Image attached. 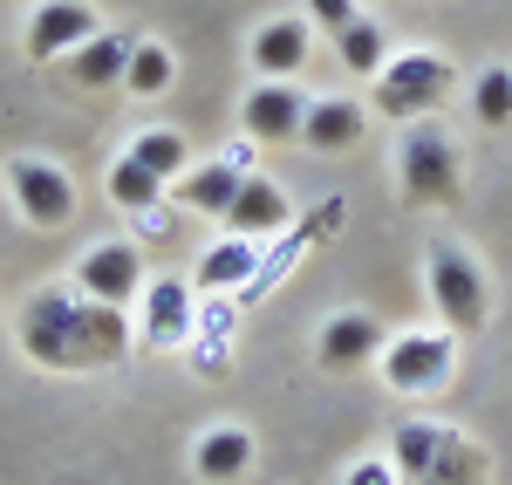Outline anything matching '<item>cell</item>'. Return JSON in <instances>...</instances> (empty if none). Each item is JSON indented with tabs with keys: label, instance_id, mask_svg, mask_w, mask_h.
<instances>
[{
	"label": "cell",
	"instance_id": "obj_15",
	"mask_svg": "<svg viewBox=\"0 0 512 485\" xmlns=\"http://www.w3.org/2000/svg\"><path fill=\"white\" fill-rule=\"evenodd\" d=\"M362 130H369V110L349 103V96H315L308 103V123H301V144L308 151H349L362 144Z\"/></svg>",
	"mask_w": 512,
	"mask_h": 485
},
{
	"label": "cell",
	"instance_id": "obj_3",
	"mask_svg": "<svg viewBox=\"0 0 512 485\" xmlns=\"http://www.w3.org/2000/svg\"><path fill=\"white\" fill-rule=\"evenodd\" d=\"M424 281H431L437 322L451 328L458 342L485 328V315H492V287H485L478 260H472V253H465L458 240H437V246H431V260H424Z\"/></svg>",
	"mask_w": 512,
	"mask_h": 485
},
{
	"label": "cell",
	"instance_id": "obj_28",
	"mask_svg": "<svg viewBox=\"0 0 512 485\" xmlns=\"http://www.w3.org/2000/svg\"><path fill=\"white\" fill-rule=\"evenodd\" d=\"M417 485H437V479H417Z\"/></svg>",
	"mask_w": 512,
	"mask_h": 485
},
{
	"label": "cell",
	"instance_id": "obj_1",
	"mask_svg": "<svg viewBox=\"0 0 512 485\" xmlns=\"http://www.w3.org/2000/svg\"><path fill=\"white\" fill-rule=\"evenodd\" d=\"M21 349H28V363L55 369V376H69V369H110L130 356V315L103 308V301H82L76 287L69 294L48 287V294H35L21 308Z\"/></svg>",
	"mask_w": 512,
	"mask_h": 485
},
{
	"label": "cell",
	"instance_id": "obj_23",
	"mask_svg": "<svg viewBox=\"0 0 512 485\" xmlns=\"http://www.w3.org/2000/svg\"><path fill=\"white\" fill-rule=\"evenodd\" d=\"M110 205H123V212H158L164 178H151L144 164H130V158H117L110 164Z\"/></svg>",
	"mask_w": 512,
	"mask_h": 485
},
{
	"label": "cell",
	"instance_id": "obj_9",
	"mask_svg": "<svg viewBox=\"0 0 512 485\" xmlns=\"http://www.w3.org/2000/svg\"><path fill=\"white\" fill-rule=\"evenodd\" d=\"M96 28H103V21H96L89 0H41L35 21H28V62H62V55H76Z\"/></svg>",
	"mask_w": 512,
	"mask_h": 485
},
{
	"label": "cell",
	"instance_id": "obj_26",
	"mask_svg": "<svg viewBox=\"0 0 512 485\" xmlns=\"http://www.w3.org/2000/svg\"><path fill=\"white\" fill-rule=\"evenodd\" d=\"M308 21L328 28V35H342L349 21H362V7H355V0H308Z\"/></svg>",
	"mask_w": 512,
	"mask_h": 485
},
{
	"label": "cell",
	"instance_id": "obj_10",
	"mask_svg": "<svg viewBox=\"0 0 512 485\" xmlns=\"http://www.w3.org/2000/svg\"><path fill=\"white\" fill-rule=\"evenodd\" d=\"M315 356H321V369L369 363V356H383V322H376V315H362V308H342V315H328V322H321Z\"/></svg>",
	"mask_w": 512,
	"mask_h": 485
},
{
	"label": "cell",
	"instance_id": "obj_17",
	"mask_svg": "<svg viewBox=\"0 0 512 485\" xmlns=\"http://www.w3.org/2000/svg\"><path fill=\"white\" fill-rule=\"evenodd\" d=\"M239 158H219V164H192L185 178H178V205H192V212H205V219H226V205H233L239 192Z\"/></svg>",
	"mask_w": 512,
	"mask_h": 485
},
{
	"label": "cell",
	"instance_id": "obj_11",
	"mask_svg": "<svg viewBox=\"0 0 512 485\" xmlns=\"http://www.w3.org/2000/svg\"><path fill=\"white\" fill-rule=\"evenodd\" d=\"M294 212H287V192H280L274 178H239V192H233V205H226V233L233 240H267V233H280Z\"/></svg>",
	"mask_w": 512,
	"mask_h": 485
},
{
	"label": "cell",
	"instance_id": "obj_2",
	"mask_svg": "<svg viewBox=\"0 0 512 485\" xmlns=\"http://www.w3.org/2000/svg\"><path fill=\"white\" fill-rule=\"evenodd\" d=\"M396 185L410 205H458L465 199V151L451 130H437L431 117H417L396 144Z\"/></svg>",
	"mask_w": 512,
	"mask_h": 485
},
{
	"label": "cell",
	"instance_id": "obj_5",
	"mask_svg": "<svg viewBox=\"0 0 512 485\" xmlns=\"http://www.w3.org/2000/svg\"><path fill=\"white\" fill-rule=\"evenodd\" d=\"M383 383L403 390V397H431L451 383V363H458V335L451 328H424V335H396L383 342Z\"/></svg>",
	"mask_w": 512,
	"mask_h": 485
},
{
	"label": "cell",
	"instance_id": "obj_7",
	"mask_svg": "<svg viewBox=\"0 0 512 485\" xmlns=\"http://www.w3.org/2000/svg\"><path fill=\"white\" fill-rule=\"evenodd\" d=\"M144 287V253L130 240H103L76 260V294L103 301V308H130V294Z\"/></svg>",
	"mask_w": 512,
	"mask_h": 485
},
{
	"label": "cell",
	"instance_id": "obj_21",
	"mask_svg": "<svg viewBox=\"0 0 512 485\" xmlns=\"http://www.w3.org/2000/svg\"><path fill=\"white\" fill-rule=\"evenodd\" d=\"M485 451L472 445V438H458V431H444V445H437V465L424 472V479H437V485H485Z\"/></svg>",
	"mask_w": 512,
	"mask_h": 485
},
{
	"label": "cell",
	"instance_id": "obj_20",
	"mask_svg": "<svg viewBox=\"0 0 512 485\" xmlns=\"http://www.w3.org/2000/svg\"><path fill=\"white\" fill-rule=\"evenodd\" d=\"M335 55H342V69H349V76H376V69L390 62V41H383V28L362 14V21H349V28L335 35Z\"/></svg>",
	"mask_w": 512,
	"mask_h": 485
},
{
	"label": "cell",
	"instance_id": "obj_12",
	"mask_svg": "<svg viewBox=\"0 0 512 485\" xmlns=\"http://www.w3.org/2000/svg\"><path fill=\"white\" fill-rule=\"evenodd\" d=\"M308 48H315V28L308 21H294V14H280V21H267L260 35H253V69H260V82H294L301 76V62H308Z\"/></svg>",
	"mask_w": 512,
	"mask_h": 485
},
{
	"label": "cell",
	"instance_id": "obj_27",
	"mask_svg": "<svg viewBox=\"0 0 512 485\" xmlns=\"http://www.w3.org/2000/svg\"><path fill=\"white\" fill-rule=\"evenodd\" d=\"M349 485H403V479H396L390 458H355V465H349Z\"/></svg>",
	"mask_w": 512,
	"mask_h": 485
},
{
	"label": "cell",
	"instance_id": "obj_4",
	"mask_svg": "<svg viewBox=\"0 0 512 485\" xmlns=\"http://www.w3.org/2000/svg\"><path fill=\"white\" fill-rule=\"evenodd\" d=\"M369 82H376V110H383V117L417 123V117H431L437 103L451 96L458 69H451L437 48H403V55H390Z\"/></svg>",
	"mask_w": 512,
	"mask_h": 485
},
{
	"label": "cell",
	"instance_id": "obj_14",
	"mask_svg": "<svg viewBox=\"0 0 512 485\" xmlns=\"http://www.w3.org/2000/svg\"><path fill=\"white\" fill-rule=\"evenodd\" d=\"M192 472L205 485L246 479V472H253V431H246V424H212V431L198 438V451H192Z\"/></svg>",
	"mask_w": 512,
	"mask_h": 485
},
{
	"label": "cell",
	"instance_id": "obj_19",
	"mask_svg": "<svg viewBox=\"0 0 512 485\" xmlns=\"http://www.w3.org/2000/svg\"><path fill=\"white\" fill-rule=\"evenodd\" d=\"M437 445H444V431H437V424H424V417L396 424V431H390V465H396V479L417 485V479L437 465Z\"/></svg>",
	"mask_w": 512,
	"mask_h": 485
},
{
	"label": "cell",
	"instance_id": "obj_18",
	"mask_svg": "<svg viewBox=\"0 0 512 485\" xmlns=\"http://www.w3.org/2000/svg\"><path fill=\"white\" fill-rule=\"evenodd\" d=\"M123 158L144 164L151 178H164V185H178L185 164H192V151H185V130H137V137L123 144Z\"/></svg>",
	"mask_w": 512,
	"mask_h": 485
},
{
	"label": "cell",
	"instance_id": "obj_16",
	"mask_svg": "<svg viewBox=\"0 0 512 485\" xmlns=\"http://www.w3.org/2000/svg\"><path fill=\"white\" fill-rule=\"evenodd\" d=\"M62 62H69V82H76V89H110V82H123V69H130V35L96 28V35L82 41L76 55H62Z\"/></svg>",
	"mask_w": 512,
	"mask_h": 485
},
{
	"label": "cell",
	"instance_id": "obj_25",
	"mask_svg": "<svg viewBox=\"0 0 512 485\" xmlns=\"http://www.w3.org/2000/svg\"><path fill=\"white\" fill-rule=\"evenodd\" d=\"M472 110H478L485 130H506L512 123V69H485L472 82Z\"/></svg>",
	"mask_w": 512,
	"mask_h": 485
},
{
	"label": "cell",
	"instance_id": "obj_6",
	"mask_svg": "<svg viewBox=\"0 0 512 485\" xmlns=\"http://www.w3.org/2000/svg\"><path fill=\"white\" fill-rule=\"evenodd\" d=\"M7 199L35 233H55V226L76 219V178L48 158H14L7 164Z\"/></svg>",
	"mask_w": 512,
	"mask_h": 485
},
{
	"label": "cell",
	"instance_id": "obj_22",
	"mask_svg": "<svg viewBox=\"0 0 512 485\" xmlns=\"http://www.w3.org/2000/svg\"><path fill=\"white\" fill-rule=\"evenodd\" d=\"M171 76H178V62H171V48H164V41H130V69H123L130 96H164Z\"/></svg>",
	"mask_w": 512,
	"mask_h": 485
},
{
	"label": "cell",
	"instance_id": "obj_8",
	"mask_svg": "<svg viewBox=\"0 0 512 485\" xmlns=\"http://www.w3.org/2000/svg\"><path fill=\"white\" fill-rule=\"evenodd\" d=\"M308 103L315 96H301V82H253L246 103H239V123H246L253 144H294L301 123H308Z\"/></svg>",
	"mask_w": 512,
	"mask_h": 485
},
{
	"label": "cell",
	"instance_id": "obj_24",
	"mask_svg": "<svg viewBox=\"0 0 512 485\" xmlns=\"http://www.w3.org/2000/svg\"><path fill=\"white\" fill-rule=\"evenodd\" d=\"M246 274H253V240H219L205 260H198L192 281H198V287H239Z\"/></svg>",
	"mask_w": 512,
	"mask_h": 485
},
{
	"label": "cell",
	"instance_id": "obj_13",
	"mask_svg": "<svg viewBox=\"0 0 512 485\" xmlns=\"http://www.w3.org/2000/svg\"><path fill=\"white\" fill-rule=\"evenodd\" d=\"M185 335H192V287L178 274H164V281L144 287V342L151 349H178Z\"/></svg>",
	"mask_w": 512,
	"mask_h": 485
}]
</instances>
